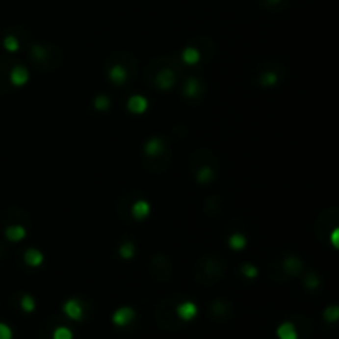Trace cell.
Returning a JSON list of instances; mask_svg holds the SVG:
<instances>
[{
	"instance_id": "6da1fadb",
	"label": "cell",
	"mask_w": 339,
	"mask_h": 339,
	"mask_svg": "<svg viewBox=\"0 0 339 339\" xmlns=\"http://www.w3.org/2000/svg\"><path fill=\"white\" fill-rule=\"evenodd\" d=\"M136 318V311L132 310V308H129V306H121V308H118V310L114 311L113 313V324L114 326H118V328H124V326H128V324H131L132 321H134Z\"/></svg>"
},
{
	"instance_id": "7a4b0ae2",
	"label": "cell",
	"mask_w": 339,
	"mask_h": 339,
	"mask_svg": "<svg viewBox=\"0 0 339 339\" xmlns=\"http://www.w3.org/2000/svg\"><path fill=\"white\" fill-rule=\"evenodd\" d=\"M63 313L68 316L70 319L79 321V319H83V316H84V308H83L81 301H79V300H77V298H71V300L65 301Z\"/></svg>"
},
{
	"instance_id": "3957f363",
	"label": "cell",
	"mask_w": 339,
	"mask_h": 339,
	"mask_svg": "<svg viewBox=\"0 0 339 339\" xmlns=\"http://www.w3.org/2000/svg\"><path fill=\"white\" fill-rule=\"evenodd\" d=\"M156 84L164 91L171 90L174 84H176V73H174L171 68L160 70L157 73V77H156Z\"/></svg>"
},
{
	"instance_id": "277c9868",
	"label": "cell",
	"mask_w": 339,
	"mask_h": 339,
	"mask_svg": "<svg viewBox=\"0 0 339 339\" xmlns=\"http://www.w3.org/2000/svg\"><path fill=\"white\" fill-rule=\"evenodd\" d=\"M176 313L182 321H192L199 313V308L194 301H184L181 305H177Z\"/></svg>"
},
{
	"instance_id": "5b68a950",
	"label": "cell",
	"mask_w": 339,
	"mask_h": 339,
	"mask_svg": "<svg viewBox=\"0 0 339 339\" xmlns=\"http://www.w3.org/2000/svg\"><path fill=\"white\" fill-rule=\"evenodd\" d=\"M147 108H149V103H147L146 98L141 95H132L128 100V109H129V113H132V114H144Z\"/></svg>"
},
{
	"instance_id": "8992f818",
	"label": "cell",
	"mask_w": 339,
	"mask_h": 339,
	"mask_svg": "<svg viewBox=\"0 0 339 339\" xmlns=\"http://www.w3.org/2000/svg\"><path fill=\"white\" fill-rule=\"evenodd\" d=\"M28 79H30V73L25 66H22V65L13 66L12 71H10V81H12L13 86H24V84H26Z\"/></svg>"
},
{
	"instance_id": "52a82bcc",
	"label": "cell",
	"mask_w": 339,
	"mask_h": 339,
	"mask_svg": "<svg viewBox=\"0 0 339 339\" xmlns=\"http://www.w3.org/2000/svg\"><path fill=\"white\" fill-rule=\"evenodd\" d=\"M151 213V205L147 200H136L131 207V215L136 218V220H144V218L149 217Z\"/></svg>"
},
{
	"instance_id": "ba28073f",
	"label": "cell",
	"mask_w": 339,
	"mask_h": 339,
	"mask_svg": "<svg viewBox=\"0 0 339 339\" xmlns=\"http://www.w3.org/2000/svg\"><path fill=\"white\" fill-rule=\"evenodd\" d=\"M24 261H25V265L32 266V268H37V266H40L45 261V255L37 248H28L24 253Z\"/></svg>"
},
{
	"instance_id": "9c48e42d",
	"label": "cell",
	"mask_w": 339,
	"mask_h": 339,
	"mask_svg": "<svg viewBox=\"0 0 339 339\" xmlns=\"http://www.w3.org/2000/svg\"><path fill=\"white\" fill-rule=\"evenodd\" d=\"M108 77H109L111 83L123 84V83H126V79H128V71L121 65H113L108 71Z\"/></svg>"
},
{
	"instance_id": "30bf717a",
	"label": "cell",
	"mask_w": 339,
	"mask_h": 339,
	"mask_svg": "<svg viewBox=\"0 0 339 339\" xmlns=\"http://www.w3.org/2000/svg\"><path fill=\"white\" fill-rule=\"evenodd\" d=\"M276 336H278L280 339H298V331H296V328H294L293 323L285 321V323H282L278 328H276Z\"/></svg>"
},
{
	"instance_id": "8fae6325",
	"label": "cell",
	"mask_w": 339,
	"mask_h": 339,
	"mask_svg": "<svg viewBox=\"0 0 339 339\" xmlns=\"http://www.w3.org/2000/svg\"><path fill=\"white\" fill-rule=\"evenodd\" d=\"M144 153L151 157H156V156L164 153V141L159 139V137H153L144 144Z\"/></svg>"
},
{
	"instance_id": "7c38bea8",
	"label": "cell",
	"mask_w": 339,
	"mask_h": 339,
	"mask_svg": "<svg viewBox=\"0 0 339 339\" xmlns=\"http://www.w3.org/2000/svg\"><path fill=\"white\" fill-rule=\"evenodd\" d=\"M200 93H202V84L197 78L190 77L184 84V95L189 98H197Z\"/></svg>"
},
{
	"instance_id": "4fadbf2b",
	"label": "cell",
	"mask_w": 339,
	"mask_h": 339,
	"mask_svg": "<svg viewBox=\"0 0 339 339\" xmlns=\"http://www.w3.org/2000/svg\"><path fill=\"white\" fill-rule=\"evenodd\" d=\"M25 235H26V230L22 225H10L5 229V237L10 242H20V240L25 238Z\"/></svg>"
},
{
	"instance_id": "5bb4252c",
	"label": "cell",
	"mask_w": 339,
	"mask_h": 339,
	"mask_svg": "<svg viewBox=\"0 0 339 339\" xmlns=\"http://www.w3.org/2000/svg\"><path fill=\"white\" fill-rule=\"evenodd\" d=\"M182 61L185 65H197L200 61V52L195 47H187L182 52Z\"/></svg>"
},
{
	"instance_id": "9a60e30c",
	"label": "cell",
	"mask_w": 339,
	"mask_h": 339,
	"mask_svg": "<svg viewBox=\"0 0 339 339\" xmlns=\"http://www.w3.org/2000/svg\"><path fill=\"white\" fill-rule=\"evenodd\" d=\"M229 247L232 250H235V252H242V250L247 247V237L242 234H234L230 235L229 238Z\"/></svg>"
},
{
	"instance_id": "2e32d148",
	"label": "cell",
	"mask_w": 339,
	"mask_h": 339,
	"mask_svg": "<svg viewBox=\"0 0 339 339\" xmlns=\"http://www.w3.org/2000/svg\"><path fill=\"white\" fill-rule=\"evenodd\" d=\"M283 266L289 275H298L301 271V260H298V258H294V257L287 258L283 263Z\"/></svg>"
},
{
	"instance_id": "e0dca14e",
	"label": "cell",
	"mask_w": 339,
	"mask_h": 339,
	"mask_svg": "<svg viewBox=\"0 0 339 339\" xmlns=\"http://www.w3.org/2000/svg\"><path fill=\"white\" fill-rule=\"evenodd\" d=\"M118 252H119V257L124 258V260H131L136 253V247L131 242H124L121 243V247L118 248Z\"/></svg>"
},
{
	"instance_id": "ac0fdd59",
	"label": "cell",
	"mask_w": 339,
	"mask_h": 339,
	"mask_svg": "<svg viewBox=\"0 0 339 339\" xmlns=\"http://www.w3.org/2000/svg\"><path fill=\"white\" fill-rule=\"evenodd\" d=\"M213 176H215V174H213L212 167H202V169H199V172H197V181L200 184H209V182H212Z\"/></svg>"
},
{
	"instance_id": "d6986e66",
	"label": "cell",
	"mask_w": 339,
	"mask_h": 339,
	"mask_svg": "<svg viewBox=\"0 0 339 339\" xmlns=\"http://www.w3.org/2000/svg\"><path fill=\"white\" fill-rule=\"evenodd\" d=\"M20 306L22 310L26 311V313H32V311H35V308H37V303H35V298L30 296V294H24L20 300Z\"/></svg>"
},
{
	"instance_id": "ffe728a7",
	"label": "cell",
	"mask_w": 339,
	"mask_h": 339,
	"mask_svg": "<svg viewBox=\"0 0 339 339\" xmlns=\"http://www.w3.org/2000/svg\"><path fill=\"white\" fill-rule=\"evenodd\" d=\"M3 47H5L7 52L15 53V52H19L20 42H19V38H17V37H13V35H8V37H5V40H3Z\"/></svg>"
},
{
	"instance_id": "44dd1931",
	"label": "cell",
	"mask_w": 339,
	"mask_h": 339,
	"mask_svg": "<svg viewBox=\"0 0 339 339\" xmlns=\"http://www.w3.org/2000/svg\"><path fill=\"white\" fill-rule=\"evenodd\" d=\"M278 81V75L275 73V71H265V73L260 77V83L263 86H273Z\"/></svg>"
},
{
	"instance_id": "7402d4cb",
	"label": "cell",
	"mask_w": 339,
	"mask_h": 339,
	"mask_svg": "<svg viewBox=\"0 0 339 339\" xmlns=\"http://www.w3.org/2000/svg\"><path fill=\"white\" fill-rule=\"evenodd\" d=\"M53 339H73V333H71L70 328L60 326L53 331Z\"/></svg>"
},
{
	"instance_id": "603a6c76",
	"label": "cell",
	"mask_w": 339,
	"mask_h": 339,
	"mask_svg": "<svg viewBox=\"0 0 339 339\" xmlns=\"http://www.w3.org/2000/svg\"><path fill=\"white\" fill-rule=\"evenodd\" d=\"M109 106H111V101H109L108 96L100 95V96L95 98V108L98 111H106V109H109Z\"/></svg>"
},
{
	"instance_id": "cb8c5ba5",
	"label": "cell",
	"mask_w": 339,
	"mask_h": 339,
	"mask_svg": "<svg viewBox=\"0 0 339 339\" xmlns=\"http://www.w3.org/2000/svg\"><path fill=\"white\" fill-rule=\"evenodd\" d=\"M323 316H324V319H326L328 323H334V321H338V318H339V308L334 306V305L326 308Z\"/></svg>"
},
{
	"instance_id": "d4e9b609",
	"label": "cell",
	"mask_w": 339,
	"mask_h": 339,
	"mask_svg": "<svg viewBox=\"0 0 339 339\" xmlns=\"http://www.w3.org/2000/svg\"><path fill=\"white\" fill-rule=\"evenodd\" d=\"M242 273H243V276H247V278H257L258 268L255 265H252V263H245V265L242 266Z\"/></svg>"
},
{
	"instance_id": "484cf974",
	"label": "cell",
	"mask_w": 339,
	"mask_h": 339,
	"mask_svg": "<svg viewBox=\"0 0 339 339\" xmlns=\"http://www.w3.org/2000/svg\"><path fill=\"white\" fill-rule=\"evenodd\" d=\"M32 56L35 58V60L43 61V60H45V58L48 56V52H47L43 47H40V45H33V47H32Z\"/></svg>"
},
{
	"instance_id": "4316f807",
	"label": "cell",
	"mask_w": 339,
	"mask_h": 339,
	"mask_svg": "<svg viewBox=\"0 0 339 339\" xmlns=\"http://www.w3.org/2000/svg\"><path fill=\"white\" fill-rule=\"evenodd\" d=\"M12 338H13L12 328L0 321V339H12Z\"/></svg>"
},
{
	"instance_id": "83f0119b",
	"label": "cell",
	"mask_w": 339,
	"mask_h": 339,
	"mask_svg": "<svg viewBox=\"0 0 339 339\" xmlns=\"http://www.w3.org/2000/svg\"><path fill=\"white\" fill-rule=\"evenodd\" d=\"M331 245L334 248H338L339 247V229H334L333 232H331Z\"/></svg>"
},
{
	"instance_id": "f1b7e54d",
	"label": "cell",
	"mask_w": 339,
	"mask_h": 339,
	"mask_svg": "<svg viewBox=\"0 0 339 339\" xmlns=\"http://www.w3.org/2000/svg\"><path fill=\"white\" fill-rule=\"evenodd\" d=\"M319 285V282H318V278H316V275H310L306 278V287L308 288H316Z\"/></svg>"
},
{
	"instance_id": "f546056e",
	"label": "cell",
	"mask_w": 339,
	"mask_h": 339,
	"mask_svg": "<svg viewBox=\"0 0 339 339\" xmlns=\"http://www.w3.org/2000/svg\"><path fill=\"white\" fill-rule=\"evenodd\" d=\"M268 2H270V3H278L280 0H268Z\"/></svg>"
}]
</instances>
